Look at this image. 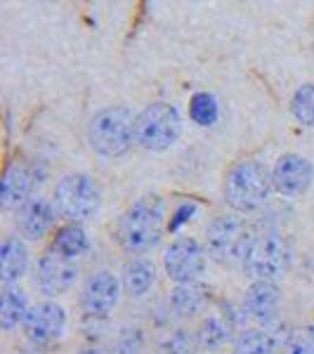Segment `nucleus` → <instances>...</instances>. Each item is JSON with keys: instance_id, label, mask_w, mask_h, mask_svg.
I'll return each instance as SVG.
<instances>
[{"instance_id": "nucleus-1", "label": "nucleus", "mask_w": 314, "mask_h": 354, "mask_svg": "<svg viewBox=\"0 0 314 354\" xmlns=\"http://www.w3.org/2000/svg\"><path fill=\"white\" fill-rule=\"evenodd\" d=\"M165 218H168V208L163 198L156 194H147L118 215L113 236L125 253L142 258L163 241V234L168 230Z\"/></svg>"}, {"instance_id": "nucleus-2", "label": "nucleus", "mask_w": 314, "mask_h": 354, "mask_svg": "<svg viewBox=\"0 0 314 354\" xmlns=\"http://www.w3.org/2000/svg\"><path fill=\"white\" fill-rule=\"evenodd\" d=\"M272 194V168L258 158H241L225 173L222 198L232 208V213H255L270 201Z\"/></svg>"}, {"instance_id": "nucleus-3", "label": "nucleus", "mask_w": 314, "mask_h": 354, "mask_svg": "<svg viewBox=\"0 0 314 354\" xmlns=\"http://www.w3.org/2000/svg\"><path fill=\"white\" fill-rule=\"evenodd\" d=\"M137 113L125 104L100 109L88 123V145L102 158H121L137 145L135 140Z\"/></svg>"}, {"instance_id": "nucleus-4", "label": "nucleus", "mask_w": 314, "mask_h": 354, "mask_svg": "<svg viewBox=\"0 0 314 354\" xmlns=\"http://www.w3.org/2000/svg\"><path fill=\"white\" fill-rule=\"evenodd\" d=\"M102 187L88 173H66L57 180L53 203L62 220L71 225H85L95 220L102 210Z\"/></svg>"}, {"instance_id": "nucleus-5", "label": "nucleus", "mask_w": 314, "mask_h": 354, "mask_svg": "<svg viewBox=\"0 0 314 354\" xmlns=\"http://www.w3.org/2000/svg\"><path fill=\"white\" fill-rule=\"evenodd\" d=\"M182 113L170 102H154L137 113L135 140L145 151L161 153L173 149L182 137Z\"/></svg>"}, {"instance_id": "nucleus-6", "label": "nucleus", "mask_w": 314, "mask_h": 354, "mask_svg": "<svg viewBox=\"0 0 314 354\" xmlns=\"http://www.w3.org/2000/svg\"><path fill=\"white\" fill-rule=\"evenodd\" d=\"M253 236L255 234L250 232L241 215L222 213L208 222L203 245L210 260L220 262V265H234V262H243Z\"/></svg>"}, {"instance_id": "nucleus-7", "label": "nucleus", "mask_w": 314, "mask_h": 354, "mask_svg": "<svg viewBox=\"0 0 314 354\" xmlns=\"http://www.w3.org/2000/svg\"><path fill=\"white\" fill-rule=\"evenodd\" d=\"M241 265L253 281H277V279H281L288 272L290 245L281 232H260L250 241Z\"/></svg>"}, {"instance_id": "nucleus-8", "label": "nucleus", "mask_w": 314, "mask_h": 354, "mask_svg": "<svg viewBox=\"0 0 314 354\" xmlns=\"http://www.w3.org/2000/svg\"><path fill=\"white\" fill-rule=\"evenodd\" d=\"M208 267V250L194 236L173 239L163 250V272L175 286L201 281Z\"/></svg>"}, {"instance_id": "nucleus-9", "label": "nucleus", "mask_w": 314, "mask_h": 354, "mask_svg": "<svg viewBox=\"0 0 314 354\" xmlns=\"http://www.w3.org/2000/svg\"><path fill=\"white\" fill-rule=\"evenodd\" d=\"M24 338L33 347H53L64 340L68 330V314L66 307L57 300H41L31 307L24 326Z\"/></svg>"}, {"instance_id": "nucleus-10", "label": "nucleus", "mask_w": 314, "mask_h": 354, "mask_svg": "<svg viewBox=\"0 0 314 354\" xmlns=\"http://www.w3.org/2000/svg\"><path fill=\"white\" fill-rule=\"evenodd\" d=\"M123 295L121 277L111 270H97L83 281L81 288V310L85 317L107 319L116 310Z\"/></svg>"}, {"instance_id": "nucleus-11", "label": "nucleus", "mask_w": 314, "mask_h": 354, "mask_svg": "<svg viewBox=\"0 0 314 354\" xmlns=\"http://www.w3.org/2000/svg\"><path fill=\"white\" fill-rule=\"evenodd\" d=\"M81 267L76 260H68L57 250L48 248L36 262V286L48 300L66 295L78 283Z\"/></svg>"}, {"instance_id": "nucleus-12", "label": "nucleus", "mask_w": 314, "mask_h": 354, "mask_svg": "<svg viewBox=\"0 0 314 354\" xmlns=\"http://www.w3.org/2000/svg\"><path fill=\"white\" fill-rule=\"evenodd\" d=\"M274 192L284 198H300L314 185V163L302 153L288 151L274 161L272 165Z\"/></svg>"}, {"instance_id": "nucleus-13", "label": "nucleus", "mask_w": 314, "mask_h": 354, "mask_svg": "<svg viewBox=\"0 0 314 354\" xmlns=\"http://www.w3.org/2000/svg\"><path fill=\"white\" fill-rule=\"evenodd\" d=\"M57 218L59 213L50 198L33 196L15 210V227L24 241H43L48 234L55 232Z\"/></svg>"}, {"instance_id": "nucleus-14", "label": "nucleus", "mask_w": 314, "mask_h": 354, "mask_svg": "<svg viewBox=\"0 0 314 354\" xmlns=\"http://www.w3.org/2000/svg\"><path fill=\"white\" fill-rule=\"evenodd\" d=\"M281 302H284V293L277 281H253L246 288V293H243L241 312L243 317L267 326V324H272L279 317Z\"/></svg>"}, {"instance_id": "nucleus-15", "label": "nucleus", "mask_w": 314, "mask_h": 354, "mask_svg": "<svg viewBox=\"0 0 314 354\" xmlns=\"http://www.w3.org/2000/svg\"><path fill=\"white\" fill-rule=\"evenodd\" d=\"M28 267H31V250L24 239L19 234L5 236L3 245H0V281L3 286H19Z\"/></svg>"}, {"instance_id": "nucleus-16", "label": "nucleus", "mask_w": 314, "mask_h": 354, "mask_svg": "<svg viewBox=\"0 0 314 354\" xmlns=\"http://www.w3.org/2000/svg\"><path fill=\"white\" fill-rule=\"evenodd\" d=\"M33 173L26 168L24 163L15 161L8 165L5 170V177H3V192H0V201H3V208L5 210H17L21 208L28 198H33Z\"/></svg>"}, {"instance_id": "nucleus-17", "label": "nucleus", "mask_w": 314, "mask_h": 354, "mask_svg": "<svg viewBox=\"0 0 314 354\" xmlns=\"http://www.w3.org/2000/svg\"><path fill=\"white\" fill-rule=\"evenodd\" d=\"M158 281V270L154 265V260L149 258H133L123 265L121 272V283H123V293L130 298L140 300L147 298Z\"/></svg>"}, {"instance_id": "nucleus-18", "label": "nucleus", "mask_w": 314, "mask_h": 354, "mask_svg": "<svg viewBox=\"0 0 314 354\" xmlns=\"http://www.w3.org/2000/svg\"><path fill=\"white\" fill-rule=\"evenodd\" d=\"M232 330H234V319L230 314H220V312L205 314L196 328V342L205 352H220L232 340Z\"/></svg>"}, {"instance_id": "nucleus-19", "label": "nucleus", "mask_w": 314, "mask_h": 354, "mask_svg": "<svg viewBox=\"0 0 314 354\" xmlns=\"http://www.w3.org/2000/svg\"><path fill=\"white\" fill-rule=\"evenodd\" d=\"M168 305H170V310L175 312V317L192 319V317H196L198 312H203L205 305H208V288H205L201 281L175 286L170 290Z\"/></svg>"}, {"instance_id": "nucleus-20", "label": "nucleus", "mask_w": 314, "mask_h": 354, "mask_svg": "<svg viewBox=\"0 0 314 354\" xmlns=\"http://www.w3.org/2000/svg\"><path fill=\"white\" fill-rule=\"evenodd\" d=\"M31 302L24 288L19 286H5L0 295V326L5 330H15L17 326H24L28 312H31Z\"/></svg>"}, {"instance_id": "nucleus-21", "label": "nucleus", "mask_w": 314, "mask_h": 354, "mask_svg": "<svg viewBox=\"0 0 314 354\" xmlns=\"http://www.w3.org/2000/svg\"><path fill=\"white\" fill-rule=\"evenodd\" d=\"M50 248L57 250V253H62L68 260L78 262V258H83V255L90 250L88 230H85L83 225H71V222H66V225L57 227Z\"/></svg>"}, {"instance_id": "nucleus-22", "label": "nucleus", "mask_w": 314, "mask_h": 354, "mask_svg": "<svg viewBox=\"0 0 314 354\" xmlns=\"http://www.w3.org/2000/svg\"><path fill=\"white\" fill-rule=\"evenodd\" d=\"M281 345L272 335V330L253 326L243 328L241 333L234 338L232 354H279Z\"/></svg>"}, {"instance_id": "nucleus-23", "label": "nucleus", "mask_w": 314, "mask_h": 354, "mask_svg": "<svg viewBox=\"0 0 314 354\" xmlns=\"http://www.w3.org/2000/svg\"><path fill=\"white\" fill-rule=\"evenodd\" d=\"M190 118L201 128H213L220 121V102L213 93H194L190 97Z\"/></svg>"}, {"instance_id": "nucleus-24", "label": "nucleus", "mask_w": 314, "mask_h": 354, "mask_svg": "<svg viewBox=\"0 0 314 354\" xmlns=\"http://www.w3.org/2000/svg\"><path fill=\"white\" fill-rule=\"evenodd\" d=\"M290 116L302 128L314 130V83H302L290 97Z\"/></svg>"}, {"instance_id": "nucleus-25", "label": "nucleus", "mask_w": 314, "mask_h": 354, "mask_svg": "<svg viewBox=\"0 0 314 354\" xmlns=\"http://www.w3.org/2000/svg\"><path fill=\"white\" fill-rule=\"evenodd\" d=\"M196 350H201L196 342V333L178 328L165 335L161 347H158V354H196Z\"/></svg>"}, {"instance_id": "nucleus-26", "label": "nucleus", "mask_w": 314, "mask_h": 354, "mask_svg": "<svg viewBox=\"0 0 314 354\" xmlns=\"http://www.w3.org/2000/svg\"><path fill=\"white\" fill-rule=\"evenodd\" d=\"M147 335L140 326H123L113 340V354H145Z\"/></svg>"}, {"instance_id": "nucleus-27", "label": "nucleus", "mask_w": 314, "mask_h": 354, "mask_svg": "<svg viewBox=\"0 0 314 354\" xmlns=\"http://www.w3.org/2000/svg\"><path fill=\"white\" fill-rule=\"evenodd\" d=\"M284 354H314V324H305L290 330L284 342Z\"/></svg>"}, {"instance_id": "nucleus-28", "label": "nucleus", "mask_w": 314, "mask_h": 354, "mask_svg": "<svg viewBox=\"0 0 314 354\" xmlns=\"http://www.w3.org/2000/svg\"><path fill=\"white\" fill-rule=\"evenodd\" d=\"M198 213V203L196 201H182L178 208L173 210V215H170L168 220V232H180L185 225H190V222L196 218Z\"/></svg>"}, {"instance_id": "nucleus-29", "label": "nucleus", "mask_w": 314, "mask_h": 354, "mask_svg": "<svg viewBox=\"0 0 314 354\" xmlns=\"http://www.w3.org/2000/svg\"><path fill=\"white\" fill-rule=\"evenodd\" d=\"M76 354H107L104 350H100V347H85V350L76 352Z\"/></svg>"}]
</instances>
